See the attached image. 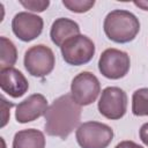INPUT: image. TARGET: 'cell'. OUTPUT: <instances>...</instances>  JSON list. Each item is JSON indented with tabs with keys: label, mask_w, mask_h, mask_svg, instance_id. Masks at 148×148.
I'll list each match as a JSON object with an SVG mask.
<instances>
[{
	"label": "cell",
	"mask_w": 148,
	"mask_h": 148,
	"mask_svg": "<svg viewBox=\"0 0 148 148\" xmlns=\"http://www.w3.org/2000/svg\"><path fill=\"white\" fill-rule=\"evenodd\" d=\"M132 113L136 117L148 116V88H140L133 92Z\"/></svg>",
	"instance_id": "obj_15"
},
{
	"label": "cell",
	"mask_w": 148,
	"mask_h": 148,
	"mask_svg": "<svg viewBox=\"0 0 148 148\" xmlns=\"http://www.w3.org/2000/svg\"><path fill=\"white\" fill-rule=\"evenodd\" d=\"M103 29L110 40L125 44L136 37L140 31V22L133 13L125 9H114L105 16Z\"/></svg>",
	"instance_id": "obj_2"
},
{
	"label": "cell",
	"mask_w": 148,
	"mask_h": 148,
	"mask_svg": "<svg viewBox=\"0 0 148 148\" xmlns=\"http://www.w3.org/2000/svg\"><path fill=\"white\" fill-rule=\"evenodd\" d=\"M60 50L65 62L72 66H81L88 64L94 58L95 44L89 37L80 34L68 39Z\"/></svg>",
	"instance_id": "obj_5"
},
{
	"label": "cell",
	"mask_w": 148,
	"mask_h": 148,
	"mask_svg": "<svg viewBox=\"0 0 148 148\" xmlns=\"http://www.w3.org/2000/svg\"><path fill=\"white\" fill-rule=\"evenodd\" d=\"M139 135H140L141 141L148 147V123H145V124L140 127Z\"/></svg>",
	"instance_id": "obj_19"
},
{
	"label": "cell",
	"mask_w": 148,
	"mask_h": 148,
	"mask_svg": "<svg viewBox=\"0 0 148 148\" xmlns=\"http://www.w3.org/2000/svg\"><path fill=\"white\" fill-rule=\"evenodd\" d=\"M114 148H143L142 146L135 143L134 141H131V140H125V141H121L119 142Z\"/></svg>",
	"instance_id": "obj_20"
},
{
	"label": "cell",
	"mask_w": 148,
	"mask_h": 148,
	"mask_svg": "<svg viewBox=\"0 0 148 148\" xmlns=\"http://www.w3.org/2000/svg\"><path fill=\"white\" fill-rule=\"evenodd\" d=\"M47 109L46 97L42 94H32L16 105L15 119L20 124H27L44 116Z\"/></svg>",
	"instance_id": "obj_10"
},
{
	"label": "cell",
	"mask_w": 148,
	"mask_h": 148,
	"mask_svg": "<svg viewBox=\"0 0 148 148\" xmlns=\"http://www.w3.org/2000/svg\"><path fill=\"white\" fill-rule=\"evenodd\" d=\"M101 92V83L95 74L84 71L79 73L71 83V95L80 106L92 104Z\"/></svg>",
	"instance_id": "obj_6"
},
{
	"label": "cell",
	"mask_w": 148,
	"mask_h": 148,
	"mask_svg": "<svg viewBox=\"0 0 148 148\" xmlns=\"http://www.w3.org/2000/svg\"><path fill=\"white\" fill-rule=\"evenodd\" d=\"M23 64L30 75L35 77H44L49 75L54 68V53L49 46L44 44H37L25 51Z\"/></svg>",
	"instance_id": "obj_4"
},
{
	"label": "cell",
	"mask_w": 148,
	"mask_h": 148,
	"mask_svg": "<svg viewBox=\"0 0 148 148\" xmlns=\"http://www.w3.org/2000/svg\"><path fill=\"white\" fill-rule=\"evenodd\" d=\"M18 2L25 9L30 12H36V13H42L50 6L49 0H20Z\"/></svg>",
	"instance_id": "obj_17"
},
{
	"label": "cell",
	"mask_w": 148,
	"mask_h": 148,
	"mask_svg": "<svg viewBox=\"0 0 148 148\" xmlns=\"http://www.w3.org/2000/svg\"><path fill=\"white\" fill-rule=\"evenodd\" d=\"M75 138L81 148H106L113 139V130L99 121H86L75 132Z\"/></svg>",
	"instance_id": "obj_3"
},
{
	"label": "cell",
	"mask_w": 148,
	"mask_h": 148,
	"mask_svg": "<svg viewBox=\"0 0 148 148\" xmlns=\"http://www.w3.org/2000/svg\"><path fill=\"white\" fill-rule=\"evenodd\" d=\"M13 103H8L5 97H1V109H2V123H1V127H5L8 119H9V109L13 106Z\"/></svg>",
	"instance_id": "obj_18"
},
{
	"label": "cell",
	"mask_w": 148,
	"mask_h": 148,
	"mask_svg": "<svg viewBox=\"0 0 148 148\" xmlns=\"http://www.w3.org/2000/svg\"><path fill=\"white\" fill-rule=\"evenodd\" d=\"M0 87L3 92L13 98L22 97L29 89L25 76L16 68L8 67L0 69Z\"/></svg>",
	"instance_id": "obj_11"
},
{
	"label": "cell",
	"mask_w": 148,
	"mask_h": 148,
	"mask_svg": "<svg viewBox=\"0 0 148 148\" xmlns=\"http://www.w3.org/2000/svg\"><path fill=\"white\" fill-rule=\"evenodd\" d=\"M97 106L103 117L118 120L127 111V95L119 87H106L101 92Z\"/></svg>",
	"instance_id": "obj_8"
},
{
	"label": "cell",
	"mask_w": 148,
	"mask_h": 148,
	"mask_svg": "<svg viewBox=\"0 0 148 148\" xmlns=\"http://www.w3.org/2000/svg\"><path fill=\"white\" fill-rule=\"evenodd\" d=\"M62 5L68 10L81 14L90 10L94 7L95 1L94 0H62Z\"/></svg>",
	"instance_id": "obj_16"
},
{
	"label": "cell",
	"mask_w": 148,
	"mask_h": 148,
	"mask_svg": "<svg viewBox=\"0 0 148 148\" xmlns=\"http://www.w3.org/2000/svg\"><path fill=\"white\" fill-rule=\"evenodd\" d=\"M43 27V18L28 12H20L12 20V30L22 42H31L36 39L42 34Z\"/></svg>",
	"instance_id": "obj_9"
},
{
	"label": "cell",
	"mask_w": 148,
	"mask_h": 148,
	"mask_svg": "<svg viewBox=\"0 0 148 148\" xmlns=\"http://www.w3.org/2000/svg\"><path fill=\"white\" fill-rule=\"evenodd\" d=\"M134 5L140 7L143 10H148V1L147 0H141V1H134Z\"/></svg>",
	"instance_id": "obj_21"
},
{
	"label": "cell",
	"mask_w": 148,
	"mask_h": 148,
	"mask_svg": "<svg viewBox=\"0 0 148 148\" xmlns=\"http://www.w3.org/2000/svg\"><path fill=\"white\" fill-rule=\"evenodd\" d=\"M44 117L46 134L66 139L81 125V106L71 94H65L52 102Z\"/></svg>",
	"instance_id": "obj_1"
},
{
	"label": "cell",
	"mask_w": 148,
	"mask_h": 148,
	"mask_svg": "<svg viewBox=\"0 0 148 148\" xmlns=\"http://www.w3.org/2000/svg\"><path fill=\"white\" fill-rule=\"evenodd\" d=\"M77 35H80V27L74 20L67 17H59L51 25V40L59 47H61L68 39Z\"/></svg>",
	"instance_id": "obj_12"
},
{
	"label": "cell",
	"mask_w": 148,
	"mask_h": 148,
	"mask_svg": "<svg viewBox=\"0 0 148 148\" xmlns=\"http://www.w3.org/2000/svg\"><path fill=\"white\" fill-rule=\"evenodd\" d=\"M131 67L130 56L118 49H106L102 52L98 60V69L101 74L110 80H119L124 77Z\"/></svg>",
	"instance_id": "obj_7"
},
{
	"label": "cell",
	"mask_w": 148,
	"mask_h": 148,
	"mask_svg": "<svg viewBox=\"0 0 148 148\" xmlns=\"http://www.w3.org/2000/svg\"><path fill=\"white\" fill-rule=\"evenodd\" d=\"M13 148H45L44 133L35 128L18 131L14 135Z\"/></svg>",
	"instance_id": "obj_13"
},
{
	"label": "cell",
	"mask_w": 148,
	"mask_h": 148,
	"mask_svg": "<svg viewBox=\"0 0 148 148\" xmlns=\"http://www.w3.org/2000/svg\"><path fill=\"white\" fill-rule=\"evenodd\" d=\"M17 60V50L15 44L5 36L0 37V68L13 67Z\"/></svg>",
	"instance_id": "obj_14"
}]
</instances>
